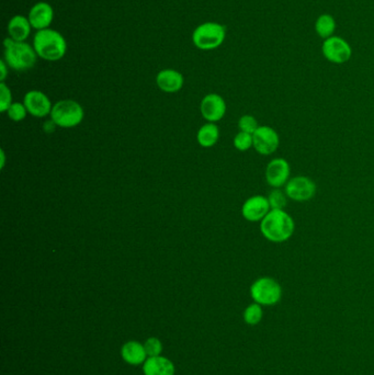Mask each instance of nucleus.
<instances>
[{
    "mask_svg": "<svg viewBox=\"0 0 374 375\" xmlns=\"http://www.w3.org/2000/svg\"><path fill=\"white\" fill-rule=\"evenodd\" d=\"M253 148L260 155L269 156L277 152L280 145V137L273 128L259 126L253 134Z\"/></svg>",
    "mask_w": 374,
    "mask_h": 375,
    "instance_id": "obj_9",
    "label": "nucleus"
},
{
    "mask_svg": "<svg viewBox=\"0 0 374 375\" xmlns=\"http://www.w3.org/2000/svg\"><path fill=\"white\" fill-rule=\"evenodd\" d=\"M251 298L260 305H275L282 298L280 283L270 276H262L251 284Z\"/></svg>",
    "mask_w": 374,
    "mask_h": 375,
    "instance_id": "obj_6",
    "label": "nucleus"
},
{
    "mask_svg": "<svg viewBox=\"0 0 374 375\" xmlns=\"http://www.w3.org/2000/svg\"><path fill=\"white\" fill-rule=\"evenodd\" d=\"M260 232L267 241L286 243L295 232L293 217L284 210H271L260 222Z\"/></svg>",
    "mask_w": 374,
    "mask_h": 375,
    "instance_id": "obj_1",
    "label": "nucleus"
},
{
    "mask_svg": "<svg viewBox=\"0 0 374 375\" xmlns=\"http://www.w3.org/2000/svg\"><path fill=\"white\" fill-rule=\"evenodd\" d=\"M32 45L38 57L48 62L61 61L67 52V42L64 35L52 28L37 31Z\"/></svg>",
    "mask_w": 374,
    "mask_h": 375,
    "instance_id": "obj_2",
    "label": "nucleus"
},
{
    "mask_svg": "<svg viewBox=\"0 0 374 375\" xmlns=\"http://www.w3.org/2000/svg\"><path fill=\"white\" fill-rule=\"evenodd\" d=\"M316 190V183L307 176L291 178L284 188L288 198L295 202L310 201L315 196Z\"/></svg>",
    "mask_w": 374,
    "mask_h": 375,
    "instance_id": "obj_8",
    "label": "nucleus"
},
{
    "mask_svg": "<svg viewBox=\"0 0 374 375\" xmlns=\"http://www.w3.org/2000/svg\"><path fill=\"white\" fill-rule=\"evenodd\" d=\"M52 122L64 129L75 128L84 120V109L75 100H61L53 105L51 114Z\"/></svg>",
    "mask_w": 374,
    "mask_h": 375,
    "instance_id": "obj_5",
    "label": "nucleus"
},
{
    "mask_svg": "<svg viewBox=\"0 0 374 375\" xmlns=\"http://www.w3.org/2000/svg\"><path fill=\"white\" fill-rule=\"evenodd\" d=\"M238 128H240V131L253 134L259 128L258 121L251 114H245L238 121Z\"/></svg>",
    "mask_w": 374,
    "mask_h": 375,
    "instance_id": "obj_25",
    "label": "nucleus"
},
{
    "mask_svg": "<svg viewBox=\"0 0 374 375\" xmlns=\"http://www.w3.org/2000/svg\"><path fill=\"white\" fill-rule=\"evenodd\" d=\"M23 103L27 108L28 112L35 118H44L49 116L53 109L49 97L40 90L28 92L23 98Z\"/></svg>",
    "mask_w": 374,
    "mask_h": 375,
    "instance_id": "obj_12",
    "label": "nucleus"
},
{
    "mask_svg": "<svg viewBox=\"0 0 374 375\" xmlns=\"http://www.w3.org/2000/svg\"><path fill=\"white\" fill-rule=\"evenodd\" d=\"M12 103L14 102L10 88L6 83H0V112H7Z\"/></svg>",
    "mask_w": 374,
    "mask_h": 375,
    "instance_id": "obj_26",
    "label": "nucleus"
},
{
    "mask_svg": "<svg viewBox=\"0 0 374 375\" xmlns=\"http://www.w3.org/2000/svg\"><path fill=\"white\" fill-rule=\"evenodd\" d=\"M121 356L123 361L131 365H143L148 358L144 343L135 341L124 343L121 348Z\"/></svg>",
    "mask_w": 374,
    "mask_h": 375,
    "instance_id": "obj_18",
    "label": "nucleus"
},
{
    "mask_svg": "<svg viewBox=\"0 0 374 375\" xmlns=\"http://www.w3.org/2000/svg\"><path fill=\"white\" fill-rule=\"evenodd\" d=\"M27 113L28 110L25 103H20V102H14L9 107L8 111H7L9 119L14 121V122H20V121L25 120Z\"/></svg>",
    "mask_w": 374,
    "mask_h": 375,
    "instance_id": "obj_24",
    "label": "nucleus"
},
{
    "mask_svg": "<svg viewBox=\"0 0 374 375\" xmlns=\"http://www.w3.org/2000/svg\"><path fill=\"white\" fill-rule=\"evenodd\" d=\"M32 30L33 28L30 23L29 18L23 14H16L12 17L7 26L9 38L19 41V42H27Z\"/></svg>",
    "mask_w": 374,
    "mask_h": 375,
    "instance_id": "obj_16",
    "label": "nucleus"
},
{
    "mask_svg": "<svg viewBox=\"0 0 374 375\" xmlns=\"http://www.w3.org/2000/svg\"><path fill=\"white\" fill-rule=\"evenodd\" d=\"M271 211L268 198L264 196H253L248 198L242 207V215L248 222H261Z\"/></svg>",
    "mask_w": 374,
    "mask_h": 375,
    "instance_id": "obj_13",
    "label": "nucleus"
},
{
    "mask_svg": "<svg viewBox=\"0 0 374 375\" xmlns=\"http://www.w3.org/2000/svg\"><path fill=\"white\" fill-rule=\"evenodd\" d=\"M218 139H220V130L216 124L211 123V122L205 124L198 131L197 140L202 148H212L218 143Z\"/></svg>",
    "mask_w": 374,
    "mask_h": 375,
    "instance_id": "obj_20",
    "label": "nucleus"
},
{
    "mask_svg": "<svg viewBox=\"0 0 374 375\" xmlns=\"http://www.w3.org/2000/svg\"><path fill=\"white\" fill-rule=\"evenodd\" d=\"M156 83L162 92L175 94L181 90L185 83L183 74L173 68L163 70L157 74Z\"/></svg>",
    "mask_w": 374,
    "mask_h": 375,
    "instance_id": "obj_15",
    "label": "nucleus"
},
{
    "mask_svg": "<svg viewBox=\"0 0 374 375\" xmlns=\"http://www.w3.org/2000/svg\"><path fill=\"white\" fill-rule=\"evenodd\" d=\"M290 176L291 166L287 159L279 157V159H272L269 161V164L267 165L264 177H266L267 183L273 189L286 187L289 180L291 179Z\"/></svg>",
    "mask_w": 374,
    "mask_h": 375,
    "instance_id": "obj_10",
    "label": "nucleus"
},
{
    "mask_svg": "<svg viewBox=\"0 0 374 375\" xmlns=\"http://www.w3.org/2000/svg\"><path fill=\"white\" fill-rule=\"evenodd\" d=\"M316 34L318 38L329 39L335 35L337 29V22L334 17L329 14H322L318 17L315 24H314Z\"/></svg>",
    "mask_w": 374,
    "mask_h": 375,
    "instance_id": "obj_19",
    "label": "nucleus"
},
{
    "mask_svg": "<svg viewBox=\"0 0 374 375\" xmlns=\"http://www.w3.org/2000/svg\"><path fill=\"white\" fill-rule=\"evenodd\" d=\"M262 316H264V312H262L260 304L258 303L248 305L245 312H244V321H245L246 324L251 325V326L259 324L261 319H262Z\"/></svg>",
    "mask_w": 374,
    "mask_h": 375,
    "instance_id": "obj_22",
    "label": "nucleus"
},
{
    "mask_svg": "<svg viewBox=\"0 0 374 375\" xmlns=\"http://www.w3.org/2000/svg\"><path fill=\"white\" fill-rule=\"evenodd\" d=\"M201 114L207 122L216 123L221 121L227 113V102L218 94H209L202 99L200 105Z\"/></svg>",
    "mask_w": 374,
    "mask_h": 375,
    "instance_id": "obj_11",
    "label": "nucleus"
},
{
    "mask_svg": "<svg viewBox=\"0 0 374 375\" xmlns=\"http://www.w3.org/2000/svg\"><path fill=\"white\" fill-rule=\"evenodd\" d=\"M233 144H234V148H236L237 150H240V152H246V150L253 148V134L240 131L237 133L236 136L234 137Z\"/></svg>",
    "mask_w": 374,
    "mask_h": 375,
    "instance_id": "obj_23",
    "label": "nucleus"
},
{
    "mask_svg": "<svg viewBox=\"0 0 374 375\" xmlns=\"http://www.w3.org/2000/svg\"><path fill=\"white\" fill-rule=\"evenodd\" d=\"M28 18L33 29L37 31L49 29L54 20V9L49 3L39 1L31 7Z\"/></svg>",
    "mask_w": 374,
    "mask_h": 375,
    "instance_id": "obj_14",
    "label": "nucleus"
},
{
    "mask_svg": "<svg viewBox=\"0 0 374 375\" xmlns=\"http://www.w3.org/2000/svg\"><path fill=\"white\" fill-rule=\"evenodd\" d=\"M9 66L5 62V59L0 61V83H5L6 78L8 76Z\"/></svg>",
    "mask_w": 374,
    "mask_h": 375,
    "instance_id": "obj_28",
    "label": "nucleus"
},
{
    "mask_svg": "<svg viewBox=\"0 0 374 375\" xmlns=\"http://www.w3.org/2000/svg\"><path fill=\"white\" fill-rule=\"evenodd\" d=\"M322 54L326 61L331 64L342 65L349 62L353 57V48L349 42L342 37L333 35L324 40L322 44Z\"/></svg>",
    "mask_w": 374,
    "mask_h": 375,
    "instance_id": "obj_7",
    "label": "nucleus"
},
{
    "mask_svg": "<svg viewBox=\"0 0 374 375\" xmlns=\"http://www.w3.org/2000/svg\"><path fill=\"white\" fill-rule=\"evenodd\" d=\"M1 157H3V161H1V167H3V164H5V153H3V150H1Z\"/></svg>",
    "mask_w": 374,
    "mask_h": 375,
    "instance_id": "obj_29",
    "label": "nucleus"
},
{
    "mask_svg": "<svg viewBox=\"0 0 374 375\" xmlns=\"http://www.w3.org/2000/svg\"><path fill=\"white\" fill-rule=\"evenodd\" d=\"M144 375H175L174 362L166 356H151L143 365Z\"/></svg>",
    "mask_w": 374,
    "mask_h": 375,
    "instance_id": "obj_17",
    "label": "nucleus"
},
{
    "mask_svg": "<svg viewBox=\"0 0 374 375\" xmlns=\"http://www.w3.org/2000/svg\"><path fill=\"white\" fill-rule=\"evenodd\" d=\"M3 59L11 70L25 72L37 64L38 54L33 45L27 42H19L7 37L3 40Z\"/></svg>",
    "mask_w": 374,
    "mask_h": 375,
    "instance_id": "obj_3",
    "label": "nucleus"
},
{
    "mask_svg": "<svg viewBox=\"0 0 374 375\" xmlns=\"http://www.w3.org/2000/svg\"><path fill=\"white\" fill-rule=\"evenodd\" d=\"M144 348H145L148 358L162 356L163 343L162 341H159L158 338H148L147 341L144 343Z\"/></svg>",
    "mask_w": 374,
    "mask_h": 375,
    "instance_id": "obj_27",
    "label": "nucleus"
},
{
    "mask_svg": "<svg viewBox=\"0 0 374 375\" xmlns=\"http://www.w3.org/2000/svg\"><path fill=\"white\" fill-rule=\"evenodd\" d=\"M267 198H268L271 210H284L288 204V196H287L286 191L281 190V188L272 189L269 196Z\"/></svg>",
    "mask_w": 374,
    "mask_h": 375,
    "instance_id": "obj_21",
    "label": "nucleus"
},
{
    "mask_svg": "<svg viewBox=\"0 0 374 375\" xmlns=\"http://www.w3.org/2000/svg\"><path fill=\"white\" fill-rule=\"evenodd\" d=\"M227 39V28L214 21L199 24L192 32V43L201 51H212L220 48Z\"/></svg>",
    "mask_w": 374,
    "mask_h": 375,
    "instance_id": "obj_4",
    "label": "nucleus"
}]
</instances>
